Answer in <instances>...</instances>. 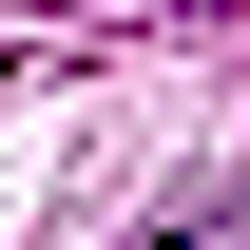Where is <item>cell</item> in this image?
<instances>
[{
    "label": "cell",
    "instance_id": "7a4b0ae2",
    "mask_svg": "<svg viewBox=\"0 0 250 250\" xmlns=\"http://www.w3.org/2000/svg\"><path fill=\"white\" fill-rule=\"evenodd\" d=\"M154 250H231V231H154Z\"/></svg>",
    "mask_w": 250,
    "mask_h": 250
},
{
    "label": "cell",
    "instance_id": "6da1fadb",
    "mask_svg": "<svg viewBox=\"0 0 250 250\" xmlns=\"http://www.w3.org/2000/svg\"><path fill=\"white\" fill-rule=\"evenodd\" d=\"M135 20H231V0H135Z\"/></svg>",
    "mask_w": 250,
    "mask_h": 250
}]
</instances>
